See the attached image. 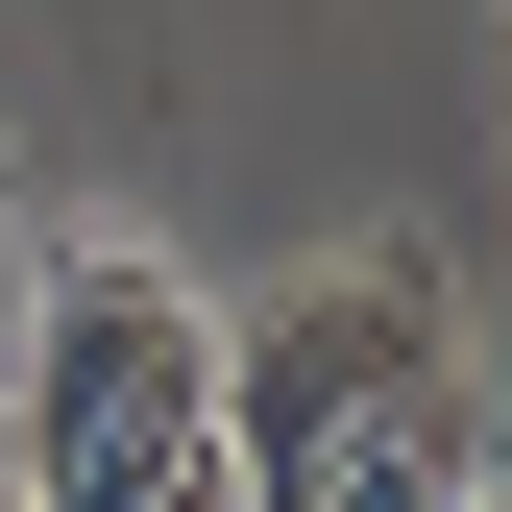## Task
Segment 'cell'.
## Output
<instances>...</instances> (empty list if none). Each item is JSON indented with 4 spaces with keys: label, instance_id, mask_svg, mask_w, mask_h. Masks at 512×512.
<instances>
[{
    "label": "cell",
    "instance_id": "6da1fadb",
    "mask_svg": "<svg viewBox=\"0 0 512 512\" xmlns=\"http://www.w3.org/2000/svg\"><path fill=\"white\" fill-rule=\"evenodd\" d=\"M220 488L244 512H488V366L415 244L220 317Z\"/></svg>",
    "mask_w": 512,
    "mask_h": 512
},
{
    "label": "cell",
    "instance_id": "7a4b0ae2",
    "mask_svg": "<svg viewBox=\"0 0 512 512\" xmlns=\"http://www.w3.org/2000/svg\"><path fill=\"white\" fill-rule=\"evenodd\" d=\"M25 512H244L220 488V293L171 244L25 269Z\"/></svg>",
    "mask_w": 512,
    "mask_h": 512
},
{
    "label": "cell",
    "instance_id": "3957f363",
    "mask_svg": "<svg viewBox=\"0 0 512 512\" xmlns=\"http://www.w3.org/2000/svg\"><path fill=\"white\" fill-rule=\"evenodd\" d=\"M0 244H25V171H0Z\"/></svg>",
    "mask_w": 512,
    "mask_h": 512
}]
</instances>
